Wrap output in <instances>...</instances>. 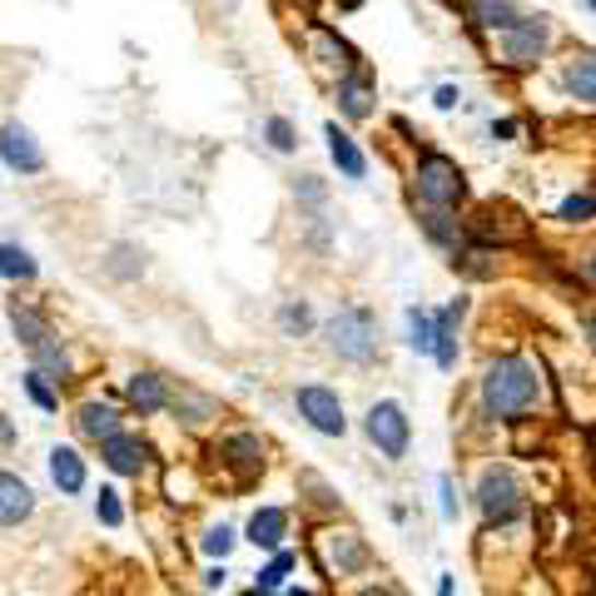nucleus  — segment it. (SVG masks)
Returning a JSON list of instances; mask_svg holds the SVG:
<instances>
[{
	"instance_id": "f257e3e1",
	"label": "nucleus",
	"mask_w": 596,
	"mask_h": 596,
	"mask_svg": "<svg viewBox=\"0 0 596 596\" xmlns=\"http://www.w3.org/2000/svg\"><path fill=\"white\" fill-rule=\"evenodd\" d=\"M482 402H488L492 418L517 423L522 412H531L542 402V373H537V363H527L517 353L498 358L488 369V378H482Z\"/></svg>"
},
{
	"instance_id": "f03ea898",
	"label": "nucleus",
	"mask_w": 596,
	"mask_h": 596,
	"mask_svg": "<svg viewBox=\"0 0 596 596\" xmlns=\"http://www.w3.org/2000/svg\"><path fill=\"white\" fill-rule=\"evenodd\" d=\"M412 185H418V199H423L428 209H453V204H463V195H467L463 170H457L447 154H437V150L418 154V174H412Z\"/></svg>"
},
{
	"instance_id": "7ed1b4c3",
	"label": "nucleus",
	"mask_w": 596,
	"mask_h": 596,
	"mask_svg": "<svg viewBox=\"0 0 596 596\" xmlns=\"http://www.w3.org/2000/svg\"><path fill=\"white\" fill-rule=\"evenodd\" d=\"M328 348L348 363H369L378 353V324H373L369 308H338L328 318Z\"/></svg>"
},
{
	"instance_id": "20e7f679",
	"label": "nucleus",
	"mask_w": 596,
	"mask_h": 596,
	"mask_svg": "<svg viewBox=\"0 0 596 596\" xmlns=\"http://www.w3.org/2000/svg\"><path fill=\"white\" fill-rule=\"evenodd\" d=\"M477 507H482V517H488V522L507 527V522L522 512L517 472H512V467H488V472H482V488H477Z\"/></svg>"
},
{
	"instance_id": "39448f33",
	"label": "nucleus",
	"mask_w": 596,
	"mask_h": 596,
	"mask_svg": "<svg viewBox=\"0 0 596 596\" xmlns=\"http://www.w3.org/2000/svg\"><path fill=\"white\" fill-rule=\"evenodd\" d=\"M293 402H299V412L308 418V428L324 437H343L348 433V418H343V402H338L334 388H324V383H304V388L293 393Z\"/></svg>"
},
{
	"instance_id": "423d86ee",
	"label": "nucleus",
	"mask_w": 596,
	"mask_h": 596,
	"mask_svg": "<svg viewBox=\"0 0 596 596\" xmlns=\"http://www.w3.org/2000/svg\"><path fill=\"white\" fill-rule=\"evenodd\" d=\"M369 437L378 443L383 457H408V443H412V428H408V412L402 402L383 398L369 408Z\"/></svg>"
},
{
	"instance_id": "0eeeda50",
	"label": "nucleus",
	"mask_w": 596,
	"mask_h": 596,
	"mask_svg": "<svg viewBox=\"0 0 596 596\" xmlns=\"http://www.w3.org/2000/svg\"><path fill=\"white\" fill-rule=\"evenodd\" d=\"M0 160L11 164L15 174H40L45 170V150L31 135V125H21V119H5V125H0Z\"/></svg>"
},
{
	"instance_id": "6e6552de",
	"label": "nucleus",
	"mask_w": 596,
	"mask_h": 596,
	"mask_svg": "<svg viewBox=\"0 0 596 596\" xmlns=\"http://www.w3.org/2000/svg\"><path fill=\"white\" fill-rule=\"evenodd\" d=\"M100 463H105L115 477H140L144 467H150V443L119 428L115 437H105V443H100Z\"/></svg>"
},
{
	"instance_id": "1a4fd4ad",
	"label": "nucleus",
	"mask_w": 596,
	"mask_h": 596,
	"mask_svg": "<svg viewBox=\"0 0 596 596\" xmlns=\"http://www.w3.org/2000/svg\"><path fill=\"white\" fill-rule=\"evenodd\" d=\"M547 40H552V31H547V21H517L507 31V66L512 70H527L542 60Z\"/></svg>"
},
{
	"instance_id": "9d476101",
	"label": "nucleus",
	"mask_w": 596,
	"mask_h": 596,
	"mask_svg": "<svg viewBox=\"0 0 596 596\" xmlns=\"http://www.w3.org/2000/svg\"><path fill=\"white\" fill-rule=\"evenodd\" d=\"M125 402H130L140 418H150V412H164V408H170V378H164V373H154V369L135 373V378L125 383Z\"/></svg>"
},
{
	"instance_id": "9b49d317",
	"label": "nucleus",
	"mask_w": 596,
	"mask_h": 596,
	"mask_svg": "<svg viewBox=\"0 0 596 596\" xmlns=\"http://www.w3.org/2000/svg\"><path fill=\"white\" fill-rule=\"evenodd\" d=\"M219 463L234 467V472L249 482V477L264 472V443L254 433H229L224 443H219Z\"/></svg>"
},
{
	"instance_id": "f8f14e48",
	"label": "nucleus",
	"mask_w": 596,
	"mask_h": 596,
	"mask_svg": "<svg viewBox=\"0 0 596 596\" xmlns=\"http://www.w3.org/2000/svg\"><path fill=\"white\" fill-rule=\"evenodd\" d=\"M31 512H35L31 482L15 472H0V527H21V522H31Z\"/></svg>"
},
{
	"instance_id": "ddd939ff",
	"label": "nucleus",
	"mask_w": 596,
	"mask_h": 596,
	"mask_svg": "<svg viewBox=\"0 0 596 596\" xmlns=\"http://www.w3.org/2000/svg\"><path fill=\"white\" fill-rule=\"evenodd\" d=\"M463 314H467V304L457 299V304H447L443 314H433V358L443 363V369H453L457 363V324H463Z\"/></svg>"
},
{
	"instance_id": "4468645a",
	"label": "nucleus",
	"mask_w": 596,
	"mask_h": 596,
	"mask_svg": "<svg viewBox=\"0 0 596 596\" xmlns=\"http://www.w3.org/2000/svg\"><path fill=\"white\" fill-rule=\"evenodd\" d=\"M75 428H80V437H90V443H105V437L119 433V408L115 402H80Z\"/></svg>"
},
{
	"instance_id": "2eb2a0df",
	"label": "nucleus",
	"mask_w": 596,
	"mask_h": 596,
	"mask_svg": "<svg viewBox=\"0 0 596 596\" xmlns=\"http://www.w3.org/2000/svg\"><path fill=\"white\" fill-rule=\"evenodd\" d=\"M50 477H55V488L66 492V498L85 492V457H80L75 447H50Z\"/></svg>"
},
{
	"instance_id": "dca6fc26",
	"label": "nucleus",
	"mask_w": 596,
	"mask_h": 596,
	"mask_svg": "<svg viewBox=\"0 0 596 596\" xmlns=\"http://www.w3.org/2000/svg\"><path fill=\"white\" fill-rule=\"evenodd\" d=\"M283 537H289V512H283V507H259L249 517V542L254 547H269V552H279Z\"/></svg>"
},
{
	"instance_id": "f3484780",
	"label": "nucleus",
	"mask_w": 596,
	"mask_h": 596,
	"mask_svg": "<svg viewBox=\"0 0 596 596\" xmlns=\"http://www.w3.org/2000/svg\"><path fill=\"white\" fill-rule=\"evenodd\" d=\"M338 109H343L348 119H369L373 109V85L363 70H348L343 80H338Z\"/></svg>"
},
{
	"instance_id": "a211bd4d",
	"label": "nucleus",
	"mask_w": 596,
	"mask_h": 596,
	"mask_svg": "<svg viewBox=\"0 0 596 596\" xmlns=\"http://www.w3.org/2000/svg\"><path fill=\"white\" fill-rule=\"evenodd\" d=\"M11 328H15V338H21V343L25 348H31V353H35V348H45V343H50V324H45V314H40V308H31V304H21V299H15V304H11Z\"/></svg>"
},
{
	"instance_id": "6ab92c4d",
	"label": "nucleus",
	"mask_w": 596,
	"mask_h": 596,
	"mask_svg": "<svg viewBox=\"0 0 596 596\" xmlns=\"http://www.w3.org/2000/svg\"><path fill=\"white\" fill-rule=\"evenodd\" d=\"M324 135H328V154H334L338 170H343L348 179H363V174H369V160H363V150L353 144V135H343L338 125H328Z\"/></svg>"
},
{
	"instance_id": "aec40b11",
	"label": "nucleus",
	"mask_w": 596,
	"mask_h": 596,
	"mask_svg": "<svg viewBox=\"0 0 596 596\" xmlns=\"http://www.w3.org/2000/svg\"><path fill=\"white\" fill-rule=\"evenodd\" d=\"M328 557H334L338 576H348V572H358V566L369 562V547H363L358 531H328Z\"/></svg>"
},
{
	"instance_id": "412c9836",
	"label": "nucleus",
	"mask_w": 596,
	"mask_h": 596,
	"mask_svg": "<svg viewBox=\"0 0 596 596\" xmlns=\"http://www.w3.org/2000/svg\"><path fill=\"white\" fill-rule=\"evenodd\" d=\"M472 21L482 25V31H502V35H507L522 15L512 11V0H472Z\"/></svg>"
},
{
	"instance_id": "4be33fe9",
	"label": "nucleus",
	"mask_w": 596,
	"mask_h": 596,
	"mask_svg": "<svg viewBox=\"0 0 596 596\" xmlns=\"http://www.w3.org/2000/svg\"><path fill=\"white\" fill-rule=\"evenodd\" d=\"M170 408L185 418V423H209L219 412V402L214 398H204V393H195V388H179V393H170Z\"/></svg>"
},
{
	"instance_id": "5701e85b",
	"label": "nucleus",
	"mask_w": 596,
	"mask_h": 596,
	"mask_svg": "<svg viewBox=\"0 0 596 596\" xmlns=\"http://www.w3.org/2000/svg\"><path fill=\"white\" fill-rule=\"evenodd\" d=\"M35 259L21 249V244H0V279H11V283H31L35 279Z\"/></svg>"
},
{
	"instance_id": "b1692460",
	"label": "nucleus",
	"mask_w": 596,
	"mask_h": 596,
	"mask_svg": "<svg viewBox=\"0 0 596 596\" xmlns=\"http://www.w3.org/2000/svg\"><path fill=\"white\" fill-rule=\"evenodd\" d=\"M566 90L576 100H596V55H576L566 66Z\"/></svg>"
},
{
	"instance_id": "393cba45",
	"label": "nucleus",
	"mask_w": 596,
	"mask_h": 596,
	"mask_svg": "<svg viewBox=\"0 0 596 596\" xmlns=\"http://www.w3.org/2000/svg\"><path fill=\"white\" fill-rule=\"evenodd\" d=\"M423 229L433 244H443V249H457V219L453 209H423Z\"/></svg>"
},
{
	"instance_id": "a878e982",
	"label": "nucleus",
	"mask_w": 596,
	"mask_h": 596,
	"mask_svg": "<svg viewBox=\"0 0 596 596\" xmlns=\"http://www.w3.org/2000/svg\"><path fill=\"white\" fill-rule=\"evenodd\" d=\"M105 269L115 273V279H140V273H144V254L135 249V244H115L109 259H105Z\"/></svg>"
},
{
	"instance_id": "bb28decb",
	"label": "nucleus",
	"mask_w": 596,
	"mask_h": 596,
	"mask_svg": "<svg viewBox=\"0 0 596 596\" xmlns=\"http://www.w3.org/2000/svg\"><path fill=\"white\" fill-rule=\"evenodd\" d=\"M279 328L289 338H304L308 328H314V308H308V304H283L279 308Z\"/></svg>"
},
{
	"instance_id": "cd10ccee",
	"label": "nucleus",
	"mask_w": 596,
	"mask_h": 596,
	"mask_svg": "<svg viewBox=\"0 0 596 596\" xmlns=\"http://www.w3.org/2000/svg\"><path fill=\"white\" fill-rule=\"evenodd\" d=\"M21 383H25V393H31V402H35V408H40V412H55V408H60V388H50V383H45L35 369L25 373Z\"/></svg>"
},
{
	"instance_id": "c85d7f7f",
	"label": "nucleus",
	"mask_w": 596,
	"mask_h": 596,
	"mask_svg": "<svg viewBox=\"0 0 596 596\" xmlns=\"http://www.w3.org/2000/svg\"><path fill=\"white\" fill-rule=\"evenodd\" d=\"M408 334L418 353H433V314L428 308H408Z\"/></svg>"
},
{
	"instance_id": "c756f323",
	"label": "nucleus",
	"mask_w": 596,
	"mask_h": 596,
	"mask_svg": "<svg viewBox=\"0 0 596 596\" xmlns=\"http://www.w3.org/2000/svg\"><path fill=\"white\" fill-rule=\"evenodd\" d=\"M592 214H596L592 195H572V199H562V209H557V219H566V224H586Z\"/></svg>"
},
{
	"instance_id": "7c9ffc66",
	"label": "nucleus",
	"mask_w": 596,
	"mask_h": 596,
	"mask_svg": "<svg viewBox=\"0 0 596 596\" xmlns=\"http://www.w3.org/2000/svg\"><path fill=\"white\" fill-rule=\"evenodd\" d=\"M289 572H293V557L279 552V557H273V562L259 572V586H254V592H273V586H283V576H289Z\"/></svg>"
},
{
	"instance_id": "2f4dec72",
	"label": "nucleus",
	"mask_w": 596,
	"mask_h": 596,
	"mask_svg": "<svg viewBox=\"0 0 596 596\" xmlns=\"http://www.w3.org/2000/svg\"><path fill=\"white\" fill-rule=\"evenodd\" d=\"M95 517L105 522V527H119V522H125V507H119V492H115V488H100V498H95Z\"/></svg>"
},
{
	"instance_id": "473e14b6",
	"label": "nucleus",
	"mask_w": 596,
	"mask_h": 596,
	"mask_svg": "<svg viewBox=\"0 0 596 596\" xmlns=\"http://www.w3.org/2000/svg\"><path fill=\"white\" fill-rule=\"evenodd\" d=\"M264 135H269V144H273V150H279V154H289L293 144H299V135H293V125H289V119H283V115H273L269 125H264Z\"/></svg>"
},
{
	"instance_id": "72a5a7b5",
	"label": "nucleus",
	"mask_w": 596,
	"mask_h": 596,
	"mask_svg": "<svg viewBox=\"0 0 596 596\" xmlns=\"http://www.w3.org/2000/svg\"><path fill=\"white\" fill-rule=\"evenodd\" d=\"M204 552H209V557H219V562H224V557L234 552V531H229L224 522H219V527H209V531H204Z\"/></svg>"
},
{
	"instance_id": "f704fd0d",
	"label": "nucleus",
	"mask_w": 596,
	"mask_h": 596,
	"mask_svg": "<svg viewBox=\"0 0 596 596\" xmlns=\"http://www.w3.org/2000/svg\"><path fill=\"white\" fill-rule=\"evenodd\" d=\"M293 195L304 199V204H324V185H318L314 174H304V179H299V185H293Z\"/></svg>"
},
{
	"instance_id": "c9c22d12",
	"label": "nucleus",
	"mask_w": 596,
	"mask_h": 596,
	"mask_svg": "<svg viewBox=\"0 0 596 596\" xmlns=\"http://www.w3.org/2000/svg\"><path fill=\"white\" fill-rule=\"evenodd\" d=\"M304 488H314V502H318V507H338V498H334V492H328V488H324V482H318V477H314V472H308V477H304Z\"/></svg>"
},
{
	"instance_id": "e433bc0d",
	"label": "nucleus",
	"mask_w": 596,
	"mask_h": 596,
	"mask_svg": "<svg viewBox=\"0 0 596 596\" xmlns=\"http://www.w3.org/2000/svg\"><path fill=\"white\" fill-rule=\"evenodd\" d=\"M437 492H443V517H457V502H453V477H437Z\"/></svg>"
},
{
	"instance_id": "4c0bfd02",
	"label": "nucleus",
	"mask_w": 596,
	"mask_h": 596,
	"mask_svg": "<svg viewBox=\"0 0 596 596\" xmlns=\"http://www.w3.org/2000/svg\"><path fill=\"white\" fill-rule=\"evenodd\" d=\"M11 443H15V423L0 412V453H11Z\"/></svg>"
},
{
	"instance_id": "58836bf2",
	"label": "nucleus",
	"mask_w": 596,
	"mask_h": 596,
	"mask_svg": "<svg viewBox=\"0 0 596 596\" xmlns=\"http://www.w3.org/2000/svg\"><path fill=\"white\" fill-rule=\"evenodd\" d=\"M457 100H463V95H457V90H453V85H443V90H437V109H453V105H457Z\"/></svg>"
},
{
	"instance_id": "ea45409f",
	"label": "nucleus",
	"mask_w": 596,
	"mask_h": 596,
	"mask_svg": "<svg viewBox=\"0 0 596 596\" xmlns=\"http://www.w3.org/2000/svg\"><path fill=\"white\" fill-rule=\"evenodd\" d=\"M358 596H398V592H388V586H369V592H358Z\"/></svg>"
},
{
	"instance_id": "a19ab883",
	"label": "nucleus",
	"mask_w": 596,
	"mask_h": 596,
	"mask_svg": "<svg viewBox=\"0 0 596 596\" xmlns=\"http://www.w3.org/2000/svg\"><path fill=\"white\" fill-rule=\"evenodd\" d=\"M586 334H592V343H596V318H592V324H586Z\"/></svg>"
},
{
	"instance_id": "79ce46f5",
	"label": "nucleus",
	"mask_w": 596,
	"mask_h": 596,
	"mask_svg": "<svg viewBox=\"0 0 596 596\" xmlns=\"http://www.w3.org/2000/svg\"><path fill=\"white\" fill-rule=\"evenodd\" d=\"M289 5H314V0H289Z\"/></svg>"
},
{
	"instance_id": "37998d69",
	"label": "nucleus",
	"mask_w": 596,
	"mask_h": 596,
	"mask_svg": "<svg viewBox=\"0 0 596 596\" xmlns=\"http://www.w3.org/2000/svg\"><path fill=\"white\" fill-rule=\"evenodd\" d=\"M592 279H596V259H592Z\"/></svg>"
},
{
	"instance_id": "c03bdc74",
	"label": "nucleus",
	"mask_w": 596,
	"mask_h": 596,
	"mask_svg": "<svg viewBox=\"0 0 596 596\" xmlns=\"http://www.w3.org/2000/svg\"><path fill=\"white\" fill-rule=\"evenodd\" d=\"M592 11H596V0H592Z\"/></svg>"
}]
</instances>
